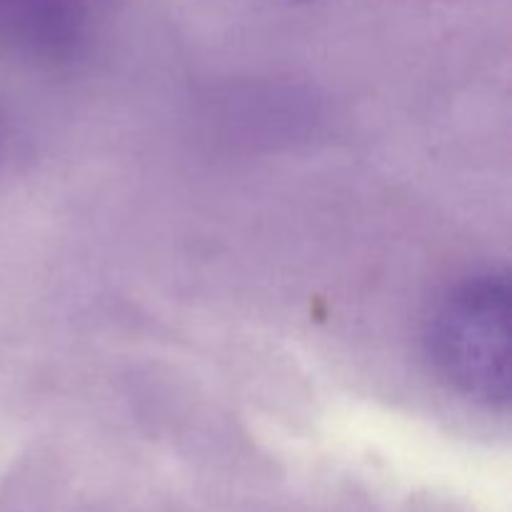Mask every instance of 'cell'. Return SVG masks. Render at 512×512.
Returning a JSON list of instances; mask_svg holds the SVG:
<instances>
[{"label": "cell", "mask_w": 512, "mask_h": 512, "mask_svg": "<svg viewBox=\"0 0 512 512\" xmlns=\"http://www.w3.org/2000/svg\"><path fill=\"white\" fill-rule=\"evenodd\" d=\"M425 348L440 380L490 410L510 405V280L485 270L455 283L435 303Z\"/></svg>", "instance_id": "6da1fadb"}, {"label": "cell", "mask_w": 512, "mask_h": 512, "mask_svg": "<svg viewBox=\"0 0 512 512\" xmlns=\"http://www.w3.org/2000/svg\"><path fill=\"white\" fill-rule=\"evenodd\" d=\"M103 0H0V53L43 68L88 53Z\"/></svg>", "instance_id": "7a4b0ae2"}, {"label": "cell", "mask_w": 512, "mask_h": 512, "mask_svg": "<svg viewBox=\"0 0 512 512\" xmlns=\"http://www.w3.org/2000/svg\"><path fill=\"white\" fill-rule=\"evenodd\" d=\"M5 138H8V130H5V118L3 113H0V153H3L5 148Z\"/></svg>", "instance_id": "3957f363"}]
</instances>
